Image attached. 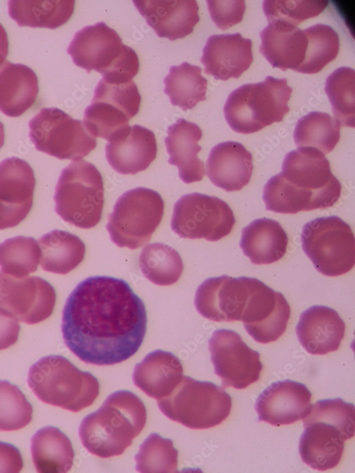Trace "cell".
Masks as SVG:
<instances>
[{"instance_id":"6da1fadb","label":"cell","mask_w":355,"mask_h":473,"mask_svg":"<svg viewBox=\"0 0 355 473\" xmlns=\"http://www.w3.org/2000/svg\"><path fill=\"white\" fill-rule=\"evenodd\" d=\"M142 299L124 279L89 277L80 282L62 311L66 346L82 361L112 365L133 356L146 331Z\"/></svg>"},{"instance_id":"7a4b0ae2","label":"cell","mask_w":355,"mask_h":473,"mask_svg":"<svg viewBox=\"0 0 355 473\" xmlns=\"http://www.w3.org/2000/svg\"><path fill=\"white\" fill-rule=\"evenodd\" d=\"M341 194V184L332 174L325 155L311 148H297L286 154L282 171L263 188L266 208L280 213L325 208Z\"/></svg>"},{"instance_id":"3957f363","label":"cell","mask_w":355,"mask_h":473,"mask_svg":"<svg viewBox=\"0 0 355 473\" xmlns=\"http://www.w3.org/2000/svg\"><path fill=\"white\" fill-rule=\"evenodd\" d=\"M146 409L133 393L111 394L101 407L85 416L79 428L84 447L102 458L121 455L143 429Z\"/></svg>"},{"instance_id":"277c9868","label":"cell","mask_w":355,"mask_h":473,"mask_svg":"<svg viewBox=\"0 0 355 473\" xmlns=\"http://www.w3.org/2000/svg\"><path fill=\"white\" fill-rule=\"evenodd\" d=\"M28 385L43 403L79 412L91 406L99 393L97 379L61 355L40 359L29 369Z\"/></svg>"},{"instance_id":"5b68a950","label":"cell","mask_w":355,"mask_h":473,"mask_svg":"<svg viewBox=\"0 0 355 473\" xmlns=\"http://www.w3.org/2000/svg\"><path fill=\"white\" fill-rule=\"evenodd\" d=\"M67 52L73 62L89 73L95 70L111 81L129 82L136 75V52L122 43L116 30L99 22L77 32Z\"/></svg>"},{"instance_id":"8992f818","label":"cell","mask_w":355,"mask_h":473,"mask_svg":"<svg viewBox=\"0 0 355 473\" xmlns=\"http://www.w3.org/2000/svg\"><path fill=\"white\" fill-rule=\"evenodd\" d=\"M292 88L286 79L268 76L263 82L246 84L233 91L224 106L225 119L235 131L256 133L280 122L289 111Z\"/></svg>"},{"instance_id":"52a82bcc","label":"cell","mask_w":355,"mask_h":473,"mask_svg":"<svg viewBox=\"0 0 355 473\" xmlns=\"http://www.w3.org/2000/svg\"><path fill=\"white\" fill-rule=\"evenodd\" d=\"M55 212L65 221L80 228L94 227L104 206V185L99 171L84 160L64 168L55 187Z\"/></svg>"},{"instance_id":"ba28073f","label":"cell","mask_w":355,"mask_h":473,"mask_svg":"<svg viewBox=\"0 0 355 473\" xmlns=\"http://www.w3.org/2000/svg\"><path fill=\"white\" fill-rule=\"evenodd\" d=\"M161 412L191 429H207L220 424L230 413L231 398L212 382L183 376L175 389L158 400Z\"/></svg>"},{"instance_id":"9c48e42d","label":"cell","mask_w":355,"mask_h":473,"mask_svg":"<svg viewBox=\"0 0 355 473\" xmlns=\"http://www.w3.org/2000/svg\"><path fill=\"white\" fill-rule=\"evenodd\" d=\"M163 213L164 201L157 191L134 188L119 197L106 228L114 244L134 250L149 242Z\"/></svg>"},{"instance_id":"30bf717a","label":"cell","mask_w":355,"mask_h":473,"mask_svg":"<svg viewBox=\"0 0 355 473\" xmlns=\"http://www.w3.org/2000/svg\"><path fill=\"white\" fill-rule=\"evenodd\" d=\"M300 239L303 251L322 274L337 277L354 267V233L339 217H320L307 222L302 227Z\"/></svg>"},{"instance_id":"8fae6325","label":"cell","mask_w":355,"mask_h":473,"mask_svg":"<svg viewBox=\"0 0 355 473\" xmlns=\"http://www.w3.org/2000/svg\"><path fill=\"white\" fill-rule=\"evenodd\" d=\"M35 148L60 160H80L89 155L97 140L83 122L57 108H43L28 123Z\"/></svg>"},{"instance_id":"7c38bea8","label":"cell","mask_w":355,"mask_h":473,"mask_svg":"<svg viewBox=\"0 0 355 473\" xmlns=\"http://www.w3.org/2000/svg\"><path fill=\"white\" fill-rule=\"evenodd\" d=\"M234 223V213L227 203L195 192L176 201L170 226L180 238L217 241L229 235Z\"/></svg>"},{"instance_id":"4fadbf2b","label":"cell","mask_w":355,"mask_h":473,"mask_svg":"<svg viewBox=\"0 0 355 473\" xmlns=\"http://www.w3.org/2000/svg\"><path fill=\"white\" fill-rule=\"evenodd\" d=\"M209 350L214 373L221 378L223 389H244L259 379L263 369L260 354L251 349L236 332L215 330L209 340Z\"/></svg>"},{"instance_id":"5bb4252c","label":"cell","mask_w":355,"mask_h":473,"mask_svg":"<svg viewBox=\"0 0 355 473\" xmlns=\"http://www.w3.org/2000/svg\"><path fill=\"white\" fill-rule=\"evenodd\" d=\"M56 301L53 286L36 276L14 277L0 270V309L33 325L47 319Z\"/></svg>"},{"instance_id":"9a60e30c","label":"cell","mask_w":355,"mask_h":473,"mask_svg":"<svg viewBox=\"0 0 355 473\" xmlns=\"http://www.w3.org/2000/svg\"><path fill=\"white\" fill-rule=\"evenodd\" d=\"M248 298L241 321L246 332L258 343L278 340L285 331L290 315L284 296L261 281L246 277Z\"/></svg>"},{"instance_id":"2e32d148","label":"cell","mask_w":355,"mask_h":473,"mask_svg":"<svg viewBox=\"0 0 355 473\" xmlns=\"http://www.w3.org/2000/svg\"><path fill=\"white\" fill-rule=\"evenodd\" d=\"M36 184L30 165L11 157L0 162V230L18 226L33 206Z\"/></svg>"},{"instance_id":"e0dca14e","label":"cell","mask_w":355,"mask_h":473,"mask_svg":"<svg viewBox=\"0 0 355 473\" xmlns=\"http://www.w3.org/2000/svg\"><path fill=\"white\" fill-rule=\"evenodd\" d=\"M248 298L246 277H211L197 288L195 306L204 318L216 322L241 321Z\"/></svg>"},{"instance_id":"ac0fdd59","label":"cell","mask_w":355,"mask_h":473,"mask_svg":"<svg viewBox=\"0 0 355 473\" xmlns=\"http://www.w3.org/2000/svg\"><path fill=\"white\" fill-rule=\"evenodd\" d=\"M312 394L298 382L285 379L272 383L257 397L258 421L275 426L292 424L304 418L311 405Z\"/></svg>"},{"instance_id":"d6986e66","label":"cell","mask_w":355,"mask_h":473,"mask_svg":"<svg viewBox=\"0 0 355 473\" xmlns=\"http://www.w3.org/2000/svg\"><path fill=\"white\" fill-rule=\"evenodd\" d=\"M252 41L239 33L213 35L202 50L204 72L216 79H237L253 62Z\"/></svg>"},{"instance_id":"ffe728a7","label":"cell","mask_w":355,"mask_h":473,"mask_svg":"<svg viewBox=\"0 0 355 473\" xmlns=\"http://www.w3.org/2000/svg\"><path fill=\"white\" fill-rule=\"evenodd\" d=\"M133 3L157 35L170 40L188 35L200 21L195 0H142Z\"/></svg>"},{"instance_id":"44dd1931","label":"cell","mask_w":355,"mask_h":473,"mask_svg":"<svg viewBox=\"0 0 355 473\" xmlns=\"http://www.w3.org/2000/svg\"><path fill=\"white\" fill-rule=\"evenodd\" d=\"M105 151L107 162L115 171L136 174L147 169L156 157L155 134L139 125L129 126L106 143Z\"/></svg>"},{"instance_id":"7402d4cb","label":"cell","mask_w":355,"mask_h":473,"mask_svg":"<svg viewBox=\"0 0 355 473\" xmlns=\"http://www.w3.org/2000/svg\"><path fill=\"white\" fill-rule=\"evenodd\" d=\"M345 328L344 321L335 310L315 305L301 313L295 332L307 352L325 355L338 350Z\"/></svg>"},{"instance_id":"603a6c76","label":"cell","mask_w":355,"mask_h":473,"mask_svg":"<svg viewBox=\"0 0 355 473\" xmlns=\"http://www.w3.org/2000/svg\"><path fill=\"white\" fill-rule=\"evenodd\" d=\"M260 35V52L273 67L297 72L305 60L308 44L305 30L275 21L268 23Z\"/></svg>"},{"instance_id":"cb8c5ba5","label":"cell","mask_w":355,"mask_h":473,"mask_svg":"<svg viewBox=\"0 0 355 473\" xmlns=\"http://www.w3.org/2000/svg\"><path fill=\"white\" fill-rule=\"evenodd\" d=\"M253 167L252 155L242 144L226 141L211 150L207 160V174L217 187L235 191L248 184Z\"/></svg>"},{"instance_id":"d4e9b609","label":"cell","mask_w":355,"mask_h":473,"mask_svg":"<svg viewBox=\"0 0 355 473\" xmlns=\"http://www.w3.org/2000/svg\"><path fill=\"white\" fill-rule=\"evenodd\" d=\"M165 138L168 163L179 171V177L185 184L201 181L204 175V165L197 154L202 148L198 144L202 136L200 128L195 123L178 119L167 130Z\"/></svg>"},{"instance_id":"484cf974","label":"cell","mask_w":355,"mask_h":473,"mask_svg":"<svg viewBox=\"0 0 355 473\" xmlns=\"http://www.w3.org/2000/svg\"><path fill=\"white\" fill-rule=\"evenodd\" d=\"M180 360L173 353L156 350L136 365L132 378L134 384L157 401L168 396L183 375Z\"/></svg>"},{"instance_id":"4316f807","label":"cell","mask_w":355,"mask_h":473,"mask_svg":"<svg viewBox=\"0 0 355 473\" xmlns=\"http://www.w3.org/2000/svg\"><path fill=\"white\" fill-rule=\"evenodd\" d=\"M299 452L302 461L311 468L325 471L339 462L346 438L334 426L322 422L303 424Z\"/></svg>"},{"instance_id":"83f0119b","label":"cell","mask_w":355,"mask_h":473,"mask_svg":"<svg viewBox=\"0 0 355 473\" xmlns=\"http://www.w3.org/2000/svg\"><path fill=\"white\" fill-rule=\"evenodd\" d=\"M38 93V78L33 69L5 60L0 64V111L18 117L34 104Z\"/></svg>"},{"instance_id":"f1b7e54d","label":"cell","mask_w":355,"mask_h":473,"mask_svg":"<svg viewBox=\"0 0 355 473\" xmlns=\"http://www.w3.org/2000/svg\"><path fill=\"white\" fill-rule=\"evenodd\" d=\"M288 243V235L280 224L264 217L242 229L239 245L253 264L267 265L283 258Z\"/></svg>"},{"instance_id":"f546056e","label":"cell","mask_w":355,"mask_h":473,"mask_svg":"<svg viewBox=\"0 0 355 473\" xmlns=\"http://www.w3.org/2000/svg\"><path fill=\"white\" fill-rule=\"evenodd\" d=\"M31 452L36 471L40 473H65L73 464L72 443L55 427H44L33 435Z\"/></svg>"},{"instance_id":"4dcf8cb0","label":"cell","mask_w":355,"mask_h":473,"mask_svg":"<svg viewBox=\"0 0 355 473\" xmlns=\"http://www.w3.org/2000/svg\"><path fill=\"white\" fill-rule=\"evenodd\" d=\"M43 270L66 274L83 260L85 245L80 238L67 231L53 230L38 240Z\"/></svg>"},{"instance_id":"1f68e13d","label":"cell","mask_w":355,"mask_h":473,"mask_svg":"<svg viewBox=\"0 0 355 473\" xmlns=\"http://www.w3.org/2000/svg\"><path fill=\"white\" fill-rule=\"evenodd\" d=\"M75 1H9L10 17L19 26L55 29L65 24L73 13Z\"/></svg>"},{"instance_id":"d6a6232c","label":"cell","mask_w":355,"mask_h":473,"mask_svg":"<svg viewBox=\"0 0 355 473\" xmlns=\"http://www.w3.org/2000/svg\"><path fill=\"white\" fill-rule=\"evenodd\" d=\"M201 72L200 67L186 62L170 67L163 82L164 92L169 96L172 105L186 111L206 99L207 81Z\"/></svg>"},{"instance_id":"836d02e7","label":"cell","mask_w":355,"mask_h":473,"mask_svg":"<svg viewBox=\"0 0 355 473\" xmlns=\"http://www.w3.org/2000/svg\"><path fill=\"white\" fill-rule=\"evenodd\" d=\"M139 266L146 278L160 286L175 283L183 270V262L178 252L160 243H150L143 248Z\"/></svg>"},{"instance_id":"e575fe53","label":"cell","mask_w":355,"mask_h":473,"mask_svg":"<svg viewBox=\"0 0 355 473\" xmlns=\"http://www.w3.org/2000/svg\"><path fill=\"white\" fill-rule=\"evenodd\" d=\"M340 126L329 114L312 111L298 120L294 130L297 148H315L324 155L333 150L340 138Z\"/></svg>"},{"instance_id":"d590c367","label":"cell","mask_w":355,"mask_h":473,"mask_svg":"<svg viewBox=\"0 0 355 473\" xmlns=\"http://www.w3.org/2000/svg\"><path fill=\"white\" fill-rule=\"evenodd\" d=\"M324 91L334 119L340 126L354 128L355 125V72L341 67L326 79Z\"/></svg>"},{"instance_id":"8d00e7d4","label":"cell","mask_w":355,"mask_h":473,"mask_svg":"<svg viewBox=\"0 0 355 473\" xmlns=\"http://www.w3.org/2000/svg\"><path fill=\"white\" fill-rule=\"evenodd\" d=\"M41 250L31 237L16 236L0 243L1 271L14 277H25L37 270Z\"/></svg>"},{"instance_id":"74e56055","label":"cell","mask_w":355,"mask_h":473,"mask_svg":"<svg viewBox=\"0 0 355 473\" xmlns=\"http://www.w3.org/2000/svg\"><path fill=\"white\" fill-rule=\"evenodd\" d=\"M305 30L308 44L305 60L297 72L315 74L337 57L339 38L332 27L322 23L315 24Z\"/></svg>"},{"instance_id":"f35d334b","label":"cell","mask_w":355,"mask_h":473,"mask_svg":"<svg viewBox=\"0 0 355 473\" xmlns=\"http://www.w3.org/2000/svg\"><path fill=\"white\" fill-rule=\"evenodd\" d=\"M178 450L173 441L153 433L140 445L135 455L136 469L139 472H175L178 469Z\"/></svg>"},{"instance_id":"ab89813d","label":"cell","mask_w":355,"mask_h":473,"mask_svg":"<svg viewBox=\"0 0 355 473\" xmlns=\"http://www.w3.org/2000/svg\"><path fill=\"white\" fill-rule=\"evenodd\" d=\"M302 421L303 424L322 422L333 425L349 440L355 432L354 405L340 398L320 400L310 406Z\"/></svg>"},{"instance_id":"60d3db41","label":"cell","mask_w":355,"mask_h":473,"mask_svg":"<svg viewBox=\"0 0 355 473\" xmlns=\"http://www.w3.org/2000/svg\"><path fill=\"white\" fill-rule=\"evenodd\" d=\"M129 118L116 107L102 101H92L84 113L83 123L94 137L111 140L126 129Z\"/></svg>"},{"instance_id":"b9f144b4","label":"cell","mask_w":355,"mask_h":473,"mask_svg":"<svg viewBox=\"0 0 355 473\" xmlns=\"http://www.w3.org/2000/svg\"><path fill=\"white\" fill-rule=\"evenodd\" d=\"M33 408L23 393L8 381L0 380V430L13 431L32 420Z\"/></svg>"},{"instance_id":"7bdbcfd3","label":"cell","mask_w":355,"mask_h":473,"mask_svg":"<svg viewBox=\"0 0 355 473\" xmlns=\"http://www.w3.org/2000/svg\"><path fill=\"white\" fill-rule=\"evenodd\" d=\"M328 4L323 0H273L263 2V13L270 22L280 21L293 26L321 13Z\"/></svg>"},{"instance_id":"ee69618b","label":"cell","mask_w":355,"mask_h":473,"mask_svg":"<svg viewBox=\"0 0 355 473\" xmlns=\"http://www.w3.org/2000/svg\"><path fill=\"white\" fill-rule=\"evenodd\" d=\"M141 97L135 82L111 81L102 78L94 90L92 101L108 103L125 113L131 120L141 104Z\"/></svg>"},{"instance_id":"f6af8a7d","label":"cell","mask_w":355,"mask_h":473,"mask_svg":"<svg viewBox=\"0 0 355 473\" xmlns=\"http://www.w3.org/2000/svg\"><path fill=\"white\" fill-rule=\"evenodd\" d=\"M207 4L212 20L222 30L243 19L246 9L244 0H208Z\"/></svg>"},{"instance_id":"bcb514c9","label":"cell","mask_w":355,"mask_h":473,"mask_svg":"<svg viewBox=\"0 0 355 473\" xmlns=\"http://www.w3.org/2000/svg\"><path fill=\"white\" fill-rule=\"evenodd\" d=\"M19 331L18 321L0 309V350L13 345L18 340Z\"/></svg>"},{"instance_id":"7dc6e473","label":"cell","mask_w":355,"mask_h":473,"mask_svg":"<svg viewBox=\"0 0 355 473\" xmlns=\"http://www.w3.org/2000/svg\"><path fill=\"white\" fill-rule=\"evenodd\" d=\"M23 466L19 450L11 444L0 441V472L17 473Z\"/></svg>"},{"instance_id":"c3c4849f","label":"cell","mask_w":355,"mask_h":473,"mask_svg":"<svg viewBox=\"0 0 355 473\" xmlns=\"http://www.w3.org/2000/svg\"><path fill=\"white\" fill-rule=\"evenodd\" d=\"M9 52V40L7 33L0 23V64L5 60Z\"/></svg>"},{"instance_id":"681fc988","label":"cell","mask_w":355,"mask_h":473,"mask_svg":"<svg viewBox=\"0 0 355 473\" xmlns=\"http://www.w3.org/2000/svg\"><path fill=\"white\" fill-rule=\"evenodd\" d=\"M5 133L3 123L0 121V149L4 143Z\"/></svg>"}]
</instances>
